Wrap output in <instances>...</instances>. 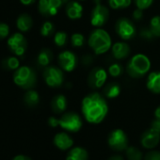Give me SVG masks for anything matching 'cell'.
<instances>
[{"mask_svg": "<svg viewBox=\"0 0 160 160\" xmlns=\"http://www.w3.org/2000/svg\"><path fill=\"white\" fill-rule=\"evenodd\" d=\"M151 68V61L149 58L143 54H137L133 56L126 65V72L132 78L143 77Z\"/></svg>", "mask_w": 160, "mask_h": 160, "instance_id": "3957f363", "label": "cell"}, {"mask_svg": "<svg viewBox=\"0 0 160 160\" xmlns=\"http://www.w3.org/2000/svg\"><path fill=\"white\" fill-rule=\"evenodd\" d=\"M125 154L128 160H142V152L134 146H128L125 150Z\"/></svg>", "mask_w": 160, "mask_h": 160, "instance_id": "484cf974", "label": "cell"}, {"mask_svg": "<svg viewBox=\"0 0 160 160\" xmlns=\"http://www.w3.org/2000/svg\"><path fill=\"white\" fill-rule=\"evenodd\" d=\"M68 41V35L64 31H58L54 36V42L58 47H63Z\"/></svg>", "mask_w": 160, "mask_h": 160, "instance_id": "f1b7e54d", "label": "cell"}, {"mask_svg": "<svg viewBox=\"0 0 160 160\" xmlns=\"http://www.w3.org/2000/svg\"><path fill=\"white\" fill-rule=\"evenodd\" d=\"M89 46L96 55H102L108 52L112 46V41L110 35L100 28L92 30L88 40Z\"/></svg>", "mask_w": 160, "mask_h": 160, "instance_id": "7a4b0ae2", "label": "cell"}, {"mask_svg": "<svg viewBox=\"0 0 160 160\" xmlns=\"http://www.w3.org/2000/svg\"><path fill=\"white\" fill-rule=\"evenodd\" d=\"M121 87L118 83H109L104 89V94L107 98L113 99L120 95Z\"/></svg>", "mask_w": 160, "mask_h": 160, "instance_id": "cb8c5ba5", "label": "cell"}, {"mask_svg": "<svg viewBox=\"0 0 160 160\" xmlns=\"http://www.w3.org/2000/svg\"><path fill=\"white\" fill-rule=\"evenodd\" d=\"M108 160H123V157L122 155H119V154H115V155H112L108 158Z\"/></svg>", "mask_w": 160, "mask_h": 160, "instance_id": "7bdbcfd3", "label": "cell"}, {"mask_svg": "<svg viewBox=\"0 0 160 160\" xmlns=\"http://www.w3.org/2000/svg\"><path fill=\"white\" fill-rule=\"evenodd\" d=\"M68 106L67 98L62 94H58L55 97H53L51 101V108L56 114L63 113Z\"/></svg>", "mask_w": 160, "mask_h": 160, "instance_id": "d6986e66", "label": "cell"}, {"mask_svg": "<svg viewBox=\"0 0 160 160\" xmlns=\"http://www.w3.org/2000/svg\"><path fill=\"white\" fill-rule=\"evenodd\" d=\"M65 12L71 20H78L82 17L83 14V6L77 1H70L66 4Z\"/></svg>", "mask_w": 160, "mask_h": 160, "instance_id": "2e32d148", "label": "cell"}, {"mask_svg": "<svg viewBox=\"0 0 160 160\" xmlns=\"http://www.w3.org/2000/svg\"><path fill=\"white\" fill-rule=\"evenodd\" d=\"M151 128H152L153 130H155L156 132L160 133V120L158 119H154L152 123H151Z\"/></svg>", "mask_w": 160, "mask_h": 160, "instance_id": "f35d334b", "label": "cell"}, {"mask_svg": "<svg viewBox=\"0 0 160 160\" xmlns=\"http://www.w3.org/2000/svg\"><path fill=\"white\" fill-rule=\"evenodd\" d=\"M122 72H123V67L120 63L115 62L108 67V73L112 77H119L121 74H122Z\"/></svg>", "mask_w": 160, "mask_h": 160, "instance_id": "1f68e13d", "label": "cell"}, {"mask_svg": "<svg viewBox=\"0 0 160 160\" xmlns=\"http://www.w3.org/2000/svg\"><path fill=\"white\" fill-rule=\"evenodd\" d=\"M25 104L29 108H34L40 103V95L34 90H28L24 96Z\"/></svg>", "mask_w": 160, "mask_h": 160, "instance_id": "603a6c76", "label": "cell"}, {"mask_svg": "<svg viewBox=\"0 0 160 160\" xmlns=\"http://www.w3.org/2000/svg\"><path fill=\"white\" fill-rule=\"evenodd\" d=\"M115 30L123 41H130L137 34V28L134 23L128 18H120L115 24Z\"/></svg>", "mask_w": 160, "mask_h": 160, "instance_id": "9c48e42d", "label": "cell"}, {"mask_svg": "<svg viewBox=\"0 0 160 160\" xmlns=\"http://www.w3.org/2000/svg\"><path fill=\"white\" fill-rule=\"evenodd\" d=\"M20 61L15 57H8L1 61V66L6 71H16L19 68Z\"/></svg>", "mask_w": 160, "mask_h": 160, "instance_id": "d4e9b609", "label": "cell"}, {"mask_svg": "<svg viewBox=\"0 0 160 160\" xmlns=\"http://www.w3.org/2000/svg\"><path fill=\"white\" fill-rule=\"evenodd\" d=\"M66 160H89V153L83 147H73L68 152Z\"/></svg>", "mask_w": 160, "mask_h": 160, "instance_id": "ffe728a7", "label": "cell"}, {"mask_svg": "<svg viewBox=\"0 0 160 160\" xmlns=\"http://www.w3.org/2000/svg\"><path fill=\"white\" fill-rule=\"evenodd\" d=\"M142 18H143V10H140V9L137 8L133 12V19L135 21H140Z\"/></svg>", "mask_w": 160, "mask_h": 160, "instance_id": "74e56055", "label": "cell"}, {"mask_svg": "<svg viewBox=\"0 0 160 160\" xmlns=\"http://www.w3.org/2000/svg\"><path fill=\"white\" fill-rule=\"evenodd\" d=\"M147 89L154 94L160 93V71L158 72H152L146 81Z\"/></svg>", "mask_w": 160, "mask_h": 160, "instance_id": "ac0fdd59", "label": "cell"}, {"mask_svg": "<svg viewBox=\"0 0 160 160\" xmlns=\"http://www.w3.org/2000/svg\"><path fill=\"white\" fill-rule=\"evenodd\" d=\"M149 28L151 31L152 32L154 38L160 37V16L159 15H155L151 19Z\"/></svg>", "mask_w": 160, "mask_h": 160, "instance_id": "83f0119b", "label": "cell"}, {"mask_svg": "<svg viewBox=\"0 0 160 160\" xmlns=\"http://www.w3.org/2000/svg\"><path fill=\"white\" fill-rule=\"evenodd\" d=\"M9 33H10L9 26L5 23H0V41L7 38Z\"/></svg>", "mask_w": 160, "mask_h": 160, "instance_id": "e575fe53", "label": "cell"}, {"mask_svg": "<svg viewBox=\"0 0 160 160\" xmlns=\"http://www.w3.org/2000/svg\"><path fill=\"white\" fill-rule=\"evenodd\" d=\"M8 46L17 57H23L28 49V41L21 33H14L8 40Z\"/></svg>", "mask_w": 160, "mask_h": 160, "instance_id": "30bf717a", "label": "cell"}, {"mask_svg": "<svg viewBox=\"0 0 160 160\" xmlns=\"http://www.w3.org/2000/svg\"><path fill=\"white\" fill-rule=\"evenodd\" d=\"M82 125L81 117L75 112H66L58 119V126L68 132L76 133L82 128Z\"/></svg>", "mask_w": 160, "mask_h": 160, "instance_id": "5b68a950", "label": "cell"}, {"mask_svg": "<svg viewBox=\"0 0 160 160\" xmlns=\"http://www.w3.org/2000/svg\"><path fill=\"white\" fill-rule=\"evenodd\" d=\"M132 0H108V5L113 10H123L129 7Z\"/></svg>", "mask_w": 160, "mask_h": 160, "instance_id": "4316f807", "label": "cell"}, {"mask_svg": "<svg viewBox=\"0 0 160 160\" xmlns=\"http://www.w3.org/2000/svg\"><path fill=\"white\" fill-rule=\"evenodd\" d=\"M70 1H71V0H62V2H63V5H64V4H65V5H66V4H68V3H69Z\"/></svg>", "mask_w": 160, "mask_h": 160, "instance_id": "f6af8a7d", "label": "cell"}, {"mask_svg": "<svg viewBox=\"0 0 160 160\" xmlns=\"http://www.w3.org/2000/svg\"><path fill=\"white\" fill-rule=\"evenodd\" d=\"M13 81L18 87L24 90H31L36 86V72L31 67L22 66L15 71L13 74Z\"/></svg>", "mask_w": 160, "mask_h": 160, "instance_id": "277c9868", "label": "cell"}, {"mask_svg": "<svg viewBox=\"0 0 160 160\" xmlns=\"http://www.w3.org/2000/svg\"><path fill=\"white\" fill-rule=\"evenodd\" d=\"M20 1H21V3H22L23 5L29 6V5H31V4L35 3L36 0H20Z\"/></svg>", "mask_w": 160, "mask_h": 160, "instance_id": "b9f144b4", "label": "cell"}, {"mask_svg": "<svg viewBox=\"0 0 160 160\" xmlns=\"http://www.w3.org/2000/svg\"><path fill=\"white\" fill-rule=\"evenodd\" d=\"M81 111L88 122L98 124L107 117L108 113V105L105 97L100 93L92 92L83 98Z\"/></svg>", "mask_w": 160, "mask_h": 160, "instance_id": "6da1fadb", "label": "cell"}, {"mask_svg": "<svg viewBox=\"0 0 160 160\" xmlns=\"http://www.w3.org/2000/svg\"><path fill=\"white\" fill-rule=\"evenodd\" d=\"M53 142L55 144V146L61 150V151H66V150H69L72 147L73 145V140L72 138V137L65 133V132H60V133H58L55 137H54V139H53Z\"/></svg>", "mask_w": 160, "mask_h": 160, "instance_id": "9a60e30c", "label": "cell"}, {"mask_svg": "<svg viewBox=\"0 0 160 160\" xmlns=\"http://www.w3.org/2000/svg\"><path fill=\"white\" fill-rule=\"evenodd\" d=\"M32 25H33L32 18L28 13H23L17 18L16 21L17 28L22 32H28L32 28Z\"/></svg>", "mask_w": 160, "mask_h": 160, "instance_id": "44dd1931", "label": "cell"}, {"mask_svg": "<svg viewBox=\"0 0 160 160\" xmlns=\"http://www.w3.org/2000/svg\"><path fill=\"white\" fill-rule=\"evenodd\" d=\"M52 58H53L52 51L48 48H43L40 51L37 57V64L42 68H45L50 64Z\"/></svg>", "mask_w": 160, "mask_h": 160, "instance_id": "7402d4cb", "label": "cell"}, {"mask_svg": "<svg viewBox=\"0 0 160 160\" xmlns=\"http://www.w3.org/2000/svg\"><path fill=\"white\" fill-rule=\"evenodd\" d=\"M139 36H140L141 39H143L145 41H152L154 38V36H153L152 32L151 31L150 28H141L140 31H139Z\"/></svg>", "mask_w": 160, "mask_h": 160, "instance_id": "836d02e7", "label": "cell"}, {"mask_svg": "<svg viewBox=\"0 0 160 160\" xmlns=\"http://www.w3.org/2000/svg\"><path fill=\"white\" fill-rule=\"evenodd\" d=\"M107 78H108V73L106 70L102 67H95L89 73L88 84L92 89L97 90L105 85Z\"/></svg>", "mask_w": 160, "mask_h": 160, "instance_id": "8fae6325", "label": "cell"}, {"mask_svg": "<svg viewBox=\"0 0 160 160\" xmlns=\"http://www.w3.org/2000/svg\"><path fill=\"white\" fill-rule=\"evenodd\" d=\"M144 160H160V152L151 151L147 152L144 156Z\"/></svg>", "mask_w": 160, "mask_h": 160, "instance_id": "d590c367", "label": "cell"}, {"mask_svg": "<svg viewBox=\"0 0 160 160\" xmlns=\"http://www.w3.org/2000/svg\"><path fill=\"white\" fill-rule=\"evenodd\" d=\"M134 3L138 9L144 11L152 6V4L153 3V0H134Z\"/></svg>", "mask_w": 160, "mask_h": 160, "instance_id": "d6a6232c", "label": "cell"}, {"mask_svg": "<svg viewBox=\"0 0 160 160\" xmlns=\"http://www.w3.org/2000/svg\"><path fill=\"white\" fill-rule=\"evenodd\" d=\"M48 124L49 126L54 127V128L58 126V119H57L56 117H50L48 119Z\"/></svg>", "mask_w": 160, "mask_h": 160, "instance_id": "ab89813d", "label": "cell"}, {"mask_svg": "<svg viewBox=\"0 0 160 160\" xmlns=\"http://www.w3.org/2000/svg\"><path fill=\"white\" fill-rule=\"evenodd\" d=\"M131 52L130 46L124 42H118L112 44L111 53L116 59H123L129 56Z\"/></svg>", "mask_w": 160, "mask_h": 160, "instance_id": "e0dca14e", "label": "cell"}, {"mask_svg": "<svg viewBox=\"0 0 160 160\" xmlns=\"http://www.w3.org/2000/svg\"><path fill=\"white\" fill-rule=\"evenodd\" d=\"M160 140V133L156 132L152 128L145 130L140 137V143L146 149L154 148Z\"/></svg>", "mask_w": 160, "mask_h": 160, "instance_id": "5bb4252c", "label": "cell"}, {"mask_svg": "<svg viewBox=\"0 0 160 160\" xmlns=\"http://www.w3.org/2000/svg\"><path fill=\"white\" fill-rule=\"evenodd\" d=\"M71 43L73 47H82L85 43V37L81 33H73L71 37Z\"/></svg>", "mask_w": 160, "mask_h": 160, "instance_id": "f546056e", "label": "cell"}, {"mask_svg": "<svg viewBox=\"0 0 160 160\" xmlns=\"http://www.w3.org/2000/svg\"><path fill=\"white\" fill-rule=\"evenodd\" d=\"M94 8L91 13V24L95 28L105 26L109 18L108 9L101 3V0H93Z\"/></svg>", "mask_w": 160, "mask_h": 160, "instance_id": "8992f818", "label": "cell"}, {"mask_svg": "<svg viewBox=\"0 0 160 160\" xmlns=\"http://www.w3.org/2000/svg\"><path fill=\"white\" fill-rule=\"evenodd\" d=\"M128 137L122 129H115L111 131L108 138V146L117 152L125 151L128 147Z\"/></svg>", "mask_w": 160, "mask_h": 160, "instance_id": "ba28073f", "label": "cell"}, {"mask_svg": "<svg viewBox=\"0 0 160 160\" xmlns=\"http://www.w3.org/2000/svg\"><path fill=\"white\" fill-rule=\"evenodd\" d=\"M79 1H84V0H79Z\"/></svg>", "mask_w": 160, "mask_h": 160, "instance_id": "bcb514c9", "label": "cell"}, {"mask_svg": "<svg viewBox=\"0 0 160 160\" xmlns=\"http://www.w3.org/2000/svg\"><path fill=\"white\" fill-rule=\"evenodd\" d=\"M12 160H32L30 157H28V155H25V154H18L16 155Z\"/></svg>", "mask_w": 160, "mask_h": 160, "instance_id": "60d3db41", "label": "cell"}, {"mask_svg": "<svg viewBox=\"0 0 160 160\" xmlns=\"http://www.w3.org/2000/svg\"><path fill=\"white\" fill-rule=\"evenodd\" d=\"M43 79L49 87L58 88L64 81L63 71L57 66H47L43 70Z\"/></svg>", "mask_w": 160, "mask_h": 160, "instance_id": "52a82bcc", "label": "cell"}, {"mask_svg": "<svg viewBox=\"0 0 160 160\" xmlns=\"http://www.w3.org/2000/svg\"><path fill=\"white\" fill-rule=\"evenodd\" d=\"M55 32V26L52 22H45L41 28V35L43 37H49Z\"/></svg>", "mask_w": 160, "mask_h": 160, "instance_id": "4dcf8cb0", "label": "cell"}, {"mask_svg": "<svg viewBox=\"0 0 160 160\" xmlns=\"http://www.w3.org/2000/svg\"><path fill=\"white\" fill-rule=\"evenodd\" d=\"M62 5V0H40L38 4V10L42 16L52 17L58 13Z\"/></svg>", "mask_w": 160, "mask_h": 160, "instance_id": "7c38bea8", "label": "cell"}, {"mask_svg": "<svg viewBox=\"0 0 160 160\" xmlns=\"http://www.w3.org/2000/svg\"><path fill=\"white\" fill-rule=\"evenodd\" d=\"M154 117H155V119L160 120V106L156 108V109L154 111Z\"/></svg>", "mask_w": 160, "mask_h": 160, "instance_id": "ee69618b", "label": "cell"}, {"mask_svg": "<svg viewBox=\"0 0 160 160\" xmlns=\"http://www.w3.org/2000/svg\"><path fill=\"white\" fill-rule=\"evenodd\" d=\"M58 64L63 71L72 72L77 65V58L72 51H63L58 55Z\"/></svg>", "mask_w": 160, "mask_h": 160, "instance_id": "4fadbf2b", "label": "cell"}, {"mask_svg": "<svg viewBox=\"0 0 160 160\" xmlns=\"http://www.w3.org/2000/svg\"><path fill=\"white\" fill-rule=\"evenodd\" d=\"M82 64L85 66H91L93 63V57L90 54H86L82 57Z\"/></svg>", "mask_w": 160, "mask_h": 160, "instance_id": "8d00e7d4", "label": "cell"}]
</instances>
